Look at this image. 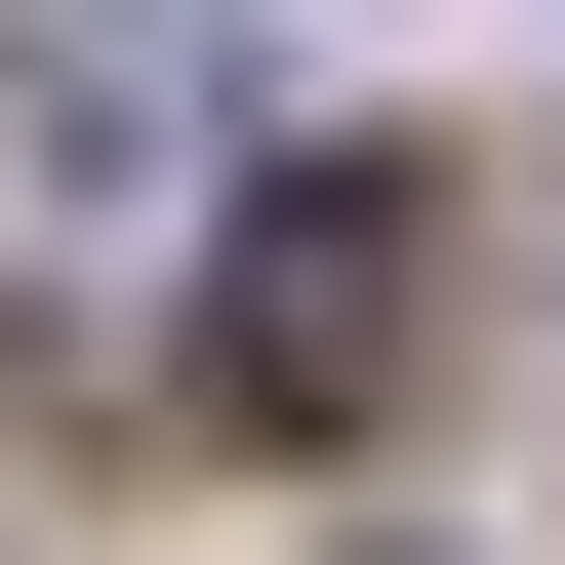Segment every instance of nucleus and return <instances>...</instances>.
Wrapping results in <instances>:
<instances>
[{"mask_svg":"<svg viewBox=\"0 0 565 565\" xmlns=\"http://www.w3.org/2000/svg\"><path fill=\"white\" fill-rule=\"evenodd\" d=\"M404 364H445V202L404 162H282L243 243H202V404H243V445H364Z\"/></svg>","mask_w":565,"mask_h":565,"instance_id":"nucleus-1","label":"nucleus"},{"mask_svg":"<svg viewBox=\"0 0 565 565\" xmlns=\"http://www.w3.org/2000/svg\"><path fill=\"white\" fill-rule=\"evenodd\" d=\"M0 41H41V82H82V121H162V82H243L282 0H0Z\"/></svg>","mask_w":565,"mask_h":565,"instance_id":"nucleus-2","label":"nucleus"}]
</instances>
